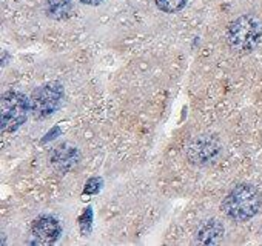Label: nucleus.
<instances>
[{
	"label": "nucleus",
	"mask_w": 262,
	"mask_h": 246,
	"mask_svg": "<svg viewBox=\"0 0 262 246\" xmlns=\"http://www.w3.org/2000/svg\"><path fill=\"white\" fill-rule=\"evenodd\" d=\"M82 4H85V5H99V4H102L103 0H80Z\"/></svg>",
	"instance_id": "obj_13"
},
{
	"label": "nucleus",
	"mask_w": 262,
	"mask_h": 246,
	"mask_svg": "<svg viewBox=\"0 0 262 246\" xmlns=\"http://www.w3.org/2000/svg\"><path fill=\"white\" fill-rule=\"evenodd\" d=\"M188 0H156V5L159 10H162L164 13H178L181 11Z\"/></svg>",
	"instance_id": "obj_10"
},
{
	"label": "nucleus",
	"mask_w": 262,
	"mask_h": 246,
	"mask_svg": "<svg viewBox=\"0 0 262 246\" xmlns=\"http://www.w3.org/2000/svg\"><path fill=\"white\" fill-rule=\"evenodd\" d=\"M222 209L230 218L236 222L250 220L260 209V194L253 185L241 183L233 188L224 199Z\"/></svg>",
	"instance_id": "obj_1"
},
{
	"label": "nucleus",
	"mask_w": 262,
	"mask_h": 246,
	"mask_svg": "<svg viewBox=\"0 0 262 246\" xmlns=\"http://www.w3.org/2000/svg\"><path fill=\"white\" fill-rule=\"evenodd\" d=\"M54 134H60V130H59V128H54L51 133H48V134H47V139H45L43 142H47V140H50V139H54V137H53Z\"/></svg>",
	"instance_id": "obj_14"
},
{
	"label": "nucleus",
	"mask_w": 262,
	"mask_h": 246,
	"mask_svg": "<svg viewBox=\"0 0 262 246\" xmlns=\"http://www.w3.org/2000/svg\"><path fill=\"white\" fill-rule=\"evenodd\" d=\"M79 222H80V231H82V234H83V235H86V234H88V232L91 231V222H93V209H91V208H86V209L83 211V214L80 215Z\"/></svg>",
	"instance_id": "obj_11"
},
{
	"label": "nucleus",
	"mask_w": 262,
	"mask_h": 246,
	"mask_svg": "<svg viewBox=\"0 0 262 246\" xmlns=\"http://www.w3.org/2000/svg\"><path fill=\"white\" fill-rule=\"evenodd\" d=\"M63 102V86L59 82H48L34 89L30 106L34 118H47L53 115Z\"/></svg>",
	"instance_id": "obj_3"
},
{
	"label": "nucleus",
	"mask_w": 262,
	"mask_h": 246,
	"mask_svg": "<svg viewBox=\"0 0 262 246\" xmlns=\"http://www.w3.org/2000/svg\"><path fill=\"white\" fill-rule=\"evenodd\" d=\"M262 40V22L254 16H241L233 20L227 31V42L236 53L253 51Z\"/></svg>",
	"instance_id": "obj_2"
},
{
	"label": "nucleus",
	"mask_w": 262,
	"mask_h": 246,
	"mask_svg": "<svg viewBox=\"0 0 262 246\" xmlns=\"http://www.w3.org/2000/svg\"><path fill=\"white\" fill-rule=\"evenodd\" d=\"M185 154L193 165H210L221 154V143L211 136H198L188 143Z\"/></svg>",
	"instance_id": "obj_5"
},
{
	"label": "nucleus",
	"mask_w": 262,
	"mask_h": 246,
	"mask_svg": "<svg viewBox=\"0 0 262 246\" xmlns=\"http://www.w3.org/2000/svg\"><path fill=\"white\" fill-rule=\"evenodd\" d=\"M79 160H80L79 150L68 143L59 145L57 148H54V151L50 156V163L59 174H65L71 171L79 163Z\"/></svg>",
	"instance_id": "obj_7"
},
{
	"label": "nucleus",
	"mask_w": 262,
	"mask_h": 246,
	"mask_svg": "<svg viewBox=\"0 0 262 246\" xmlns=\"http://www.w3.org/2000/svg\"><path fill=\"white\" fill-rule=\"evenodd\" d=\"M30 100L25 94L8 91L2 95V131L14 133L27 120Z\"/></svg>",
	"instance_id": "obj_4"
},
{
	"label": "nucleus",
	"mask_w": 262,
	"mask_h": 246,
	"mask_svg": "<svg viewBox=\"0 0 262 246\" xmlns=\"http://www.w3.org/2000/svg\"><path fill=\"white\" fill-rule=\"evenodd\" d=\"M62 234L60 223L51 215H42L33 223V237L36 244H51Z\"/></svg>",
	"instance_id": "obj_6"
},
{
	"label": "nucleus",
	"mask_w": 262,
	"mask_h": 246,
	"mask_svg": "<svg viewBox=\"0 0 262 246\" xmlns=\"http://www.w3.org/2000/svg\"><path fill=\"white\" fill-rule=\"evenodd\" d=\"M71 8V0H47V13L53 19H67Z\"/></svg>",
	"instance_id": "obj_9"
},
{
	"label": "nucleus",
	"mask_w": 262,
	"mask_h": 246,
	"mask_svg": "<svg viewBox=\"0 0 262 246\" xmlns=\"http://www.w3.org/2000/svg\"><path fill=\"white\" fill-rule=\"evenodd\" d=\"M224 226L219 220L205 222L196 232V243L199 244H216L224 237Z\"/></svg>",
	"instance_id": "obj_8"
},
{
	"label": "nucleus",
	"mask_w": 262,
	"mask_h": 246,
	"mask_svg": "<svg viewBox=\"0 0 262 246\" xmlns=\"http://www.w3.org/2000/svg\"><path fill=\"white\" fill-rule=\"evenodd\" d=\"M102 188V179L99 177H93L85 183V189L83 194H97Z\"/></svg>",
	"instance_id": "obj_12"
}]
</instances>
